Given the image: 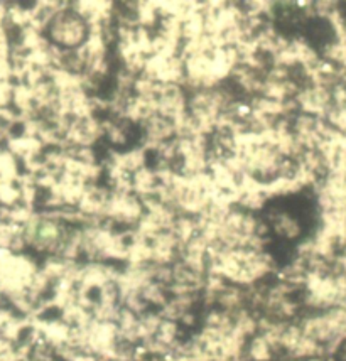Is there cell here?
Here are the masks:
<instances>
[{"label": "cell", "mask_w": 346, "mask_h": 361, "mask_svg": "<svg viewBox=\"0 0 346 361\" xmlns=\"http://www.w3.org/2000/svg\"><path fill=\"white\" fill-rule=\"evenodd\" d=\"M51 37L63 47H80L88 39V24L80 12L63 11L54 17L49 27Z\"/></svg>", "instance_id": "cell-1"}]
</instances>
